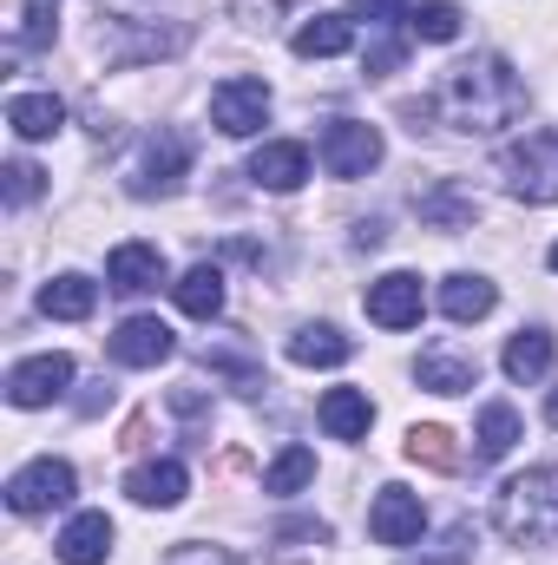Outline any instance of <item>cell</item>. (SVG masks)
Wrapping results in <instances>:
<instances>
[{"mask_svg":"<svg viewBox=\"0 0 558 565\" xmlns=\"http://www.w3.org/2000/svg\"><path fill=\"white\" fill-rule=\"evenodd\" d=\"M440 106H447V119L460 132H500V126H513L526 113V86H519V73L500 53H480V60H466V66L447 73Z\"/></svg>","mask_w":558,"mask_h":565,"instance_id":"cell-1","label":"cell"},{"mask_svg":"<svg viewBox=\"0 0 558 565\" xmlns=\"http://www.w3.org/2000/svg\"><path fill=\"white\" fill-rule=\"evenodd\" d=\"M493 520L513 546H558V467H533V473L506 480Z\"/></svg>","mask_w":558,"mask_h":565,"instance_id":"cell-2","label":"cell"},{"mask_svg":"<svg viewBox=\"0 0 558 565\" xmlns=\"http://www.w3.org/2000/svg\"><path fill=\"white\" fill-rule=\"evenodd\" d=\"M500 178L526 204H558V132H526L500 151Z\"/></svg>","mask_w":558,"mask_h":565,"instance_id":"cell-3","label":"cell"},{"mask_svg":"<svg viewBox=\"0 0 558 565\" xmlns=\"http://www.w3.org/2000/svg\"><path fill=\"white\" fill-rule=\"evenodd\" d=\"M73 487H79V480H73V467L46 454V460L20 467V473L7 480V507H13L20 520H33V513H53V507H66V500H73Z\"/></svg>","mask_w":558,"mask_h":565,"instance_id":"cell-4","label":"cell"},{"mask_svg":"<svg viewBox=\"0 0 558 565\" xmlns=\"http://www.w3.org/2000/svg\"><path fill=\"white\" fill-rule=\"evenodd\" d=\"M264 119H270V86L264 79H224L211 93V126L217 132L250 139V132H264Z\"/></svg>","mask_w":558,"mask_h":565,"instance_id":"cell-5","label":"cell"},{"mask_svg":"<svg viewBox=\"0 0 558 565\" xmlns=\"http://www.w3.org/2000/svg\"><path fill=\"white\" fill-rule=\"evenodd\" d=\"M322 164H329V178H368L382 164V132L362 119H335L322 132Z\"/></svg>","mask_w":558,"mask_h":565,"instance_id":"cell-6","label":"cell"},{"mask_svg":"<svg viewBox=\"0 0 558 565\" xmlns=\"http://www.w3.org/2000/svg\"><path fill=\"white\" fill-rule=\"evenodd\" d=\"M73 388V355H26V362H13V375H7V402L13 408H46V402H60Z\"/></svg>","mask_w":558,"mask_h":565,"instance_id":"cell-7","label":"cell"},{"mask_svg":"<svg viewBox=\"0 0 558 565\" xmlns=\"http://www.w3.org/2000/svg\"><path fill=\"white\" fill-rule=\"evenodd\" d=\"M368 322H382V329H415L420 309H427V289H420L415 270H388V277L368 282Z\"/></svg>","mask_w":558,"mask_h":565,"instance_id":"cell-8","label":"cell"},{"mask_svg":"<svg viewBox=\"0 0 558 565\" xmlns=\"http://www.w3.org/2000/svg\"><path fill=\"white\" fill-rule=\"evenodd\" d=\"M420 526H427L420 493H408V487H382V493H375V507H368V533H375L382 546H415Z\"/></svg>","mask_w":558,"mask_h":565,"instance_id":"cell-9","label":"cell"},{"mask_svg":"<svg viewBox=\"0 0 558 565\" xmlns=\"http://www.w3.org/2000/svg\"><path fill=\"white\" fill-rule=\"evenodd\" d=\"M171 349L178 342H171V329L158 316H132V322L112 329V362H126V369H158Z\"/></svg>","mask_w":558,"mask_h":565,"instance_id":"cell-10","label":"cell"},{"mask_svg":"<svg viewBox=\"0 0 558 565\" xmlns=\"http://www.w3.org/2000/svg\"><path fill=\"white\" fill-rule=\"evenodd\" d=\"M250 178H257L264 191H296V184L309 178V145H296V139L257 145V158H250Z\"/></svg>","mask_w":558,"mask_h":565,"instance_id":"cell-11","label":"cell"},{"mask_svg":"<svg viewBox=\"0 0 558 565\" xmlns=\"http://www.w3.org/2000/svg\"><path fill=\"white\" fill-rule=\"evenodd\" d=\"M355 355V342L335 329V322H302L296 335H289V362L296 369H342Z\"/></svg>","mask_w":558,"mask_h":565,"instance_id":"cell-12","label":"cell"},{"mask_svg":"<svg viewBox=\"0 0 558 565\" xmlns=\"http://www.w3.org/2000/svg\"><path fill=\"white\" fill-rule=\"evenodd\" d=\"M106 282L126 289V296L158 289V282H164V257H158V244H119V250L106 257Z\"/></svg>","mask_w":558,"mask_h":565,"instance_id":"cell-13","label":"cell"},{"mask_svg":"<svg viewBox=\"0 0 558 565\" xmlns=\"http://www.w3.org/2000/svg\"><path fill=\"white\" fill-rule=\"evenodd\" d=\"M184 164H191V139L184 132H158L151 139V151H144V171H139V198H151V191H171L178 178H184Z\"/></svg>","mask_w":558,"mask_h":565,"instance_id":"cell-14","label":"cell"},{"mask_svg":"<svg viewBox=\"0 0 558 565\" xmlns=\"http://www.w3.org/2000/svg\"><path fill=\"white\" fill-rule=\"evenodd\" d=\"M302 60H335V53H348L355 46V20L348 13H315V20H302L296 26V40H289Z\"/></svg>","mask_w":558,"mask_h":565,"instance_id":"cell-15","label":"cell"},{"mask_svg":"<svg viewBox=\"0 0 558 565\" xmlns=\"http://www.w3.org/2000/svg\"><path fill=\"white\" fill-rule=\"evenodd\" d=\"M106 553H112V520L106 513H79L60 533V565H106Z\"/></svg>","mask_w":558,"mask_h":565,"instance_id":"cell-16","label":"cell"},{"mask_svg":"<svg viewBox=\"0 0 558 565\" xmlns=\"http://www.w3.org/2000/svg\"><path fill=\"white\" fill-rule=\"evenodd\" d=\"M315 415H322V427H329L335 440H362V434L375 427V402H368L362 388H329Z\"/></svg>","mask_w":558,"mask_h":565,"instance_id":"cell-17","label":"cell"},{"mask_svg":"<svg viewBox=\"0 0 558 565\" xmlns=\"http://www.w3.org/2000/svg\"><path fill=\"white\" fill-rule=\"evenodd\" d=\"M493 302H500V289L486 277H473V270H460V277L440 282V309H447V322H480V316H493Z\"/></svg>","mask_w":558,"mask_h":565,"instance_id":"cell-18","label":"cell"},{"mask_svg":"<svg viewBox=\"0 0 558 565\" xmlns=\"http://www.w3.org/2000/svg\"><path fill=\"white\" fill-rule=\"evenodd\" d=\"M126 493L139 500V507H178L184 500V467L178 460H144L126 473Z\"/></svg>","mask_w":558,"mask_h":565,"instance_id":"cell-19","label":"cell"},{"mask_svg":"<svg viewBox=\"0 0 558 565\" xmlns=\"http://www.w3.org/2000/svg\"><path fill=\"white\" fill-rule=\"evenodd\" d=\"M171 296H178V309H184V316L211 322V316L224 309V270H217V264H191L184 277L171 282Z\"/></svg>","mask_w":558,"mask_h":565,"instance_id":"cell-20","label":"cell"},{"mask_svg":"<svg viewBox=\"0 0 558 565\" xmlns=\"http://www.w3.org/2000/svg\"><path fill=\"white\" fill-rule=\"evenodd\" d=\"M552 329H519L513 342H506V355H500V369L513 375V382H539L546 369H552Z\"/></svg>","mask_w":558,"mask_h":565,"instance_id":"cell-21","label":"cell"},{"mask_svg":"<svg viewBox=\"0 0 558 565\" xmlns=\"http://www.w3.org/2000/svg\"><path fill=\"white\" fill-rule=\"evenodd\" d=\"M420 388H433V395H466L473 382H480V362H466V355H447V349H427L415 362Z\"/></svg>","mask_w":558,"mask_h":565,"instance_id":"cell-22","label":"cell"},{"mask_svg":"<svg viewBox=\"0 0 558 565\" xmlns=\"http://www.w3.org/2000/svg\"><path fill=\"white\" fill-rule=\"evenodd\" d=\"M7 126H13L20 139H53V132L66 126V106H60L53 93H20V99L7 106Z\"/></svg>","mask_w":558,"mask_h":565,"instance_id":"cell-23","label":"cell"},{"mask_svg":"<svg viewBox=\"0 0 558 565\" xmlns=\"http://www.w3.org/2000/svg\"><path fill=\"white\" fill-rule=\"evenodd\" d=\"M93 302H99V282L93 277H53L46 289H40V309L46 316H60V322H79V316H93Z\"/></svg>","mask_w":558,"mask_h":565,"instance_id":"cell-24","label":"cell"},{"mask_svg":"<svg viewBox=\"0 0 558 565\" xmlns=\"http://www.w3.org/2000/svg\"><path fill=\"white\" fill-rule=\"evenodd\" d=\"M473 440H480V460H506L513 440H519V415H513L506 402H486V408H480V427H473Z\"/></svg>","mask_w":558,"mask_h":565,"instance_id":"cell-25","label":"cell"},{"mask_svg":"<svg viewBox=\"0 0 558 565\" xmlns=\"http://www.w3.org/2000/svg\"><path fill=\"white\" fill-rule=\"evenodd\" d=\"M309 480H315V454H309V447H282L277 460H270V473H264V493L289 500V493H302Z\"/></svg>","mask_w":558,"mask_h":565,"instance_id":"cell-26","label":"cell"},{"mask_svg":"<svg viewBox=\"0 0 558 565\" xmlns=\"http://www.w3.org/2000/svg\"><path fill=\"white\" fill-rule=\"evenodd\" d=\"M408 33H415V40H433V46L460 40V7H453V0H420L415 13H408Z\"/></svg>","mask_w":558,"mask_h":565,"instance_id":"cell-27","label":"cell"},{"mask_svg":"<svg viewBox=\"0 0 558 565\" xmlns=\"http://www.w3.org/2000/svg\"><path fill=\"white\" fill-rule=\"evenodd\" d=\"M408 460H415V467H440V473H453V467H460L453 434H447V427H408Z\"/></svg>","mask_w":558,"mask_h":565,"instance_id":"cell-28","label":"cell"},{"mask_svg":"<svg viewBox=\"0 0 558 565\" xmlns=\"http://www.w3.org/2000/svg\"><path fill=\"white\" fill-rule=\"evenodd\" d=\"M40 191H46V178H40V164H26V158H13V164H7V204L20 211V204H33Z\"/></svg>","mask_w":558,"mask_h":565,"instance_id":"cell-29","label":"cell"},{"mask_svg":"<svg viewBox=\"0 0 558 565\" xmlns=\"http://www.w3.org/2000/svg\"><path fill=\"white\" fill-rule=\"evenodd\" d=\"M53 13H60V0H26V13H20V46H46V40H53Z\"/></svg>","mask_w":558,"mask_h":565,"instance_id":"cell-30","label":"cell"},{"mask_svg":"<svg viewBox=\"0 0 558 565\" xmlns=\"http://www.w3.org/2000/svg\"><path fill=\"white\" fill-rule=\"evenodd\" d=\"M408 0H355V20H368V26H382V33H395V26H408Z\"/></svg>","mask_w":558,"mask_h":565,"instance_id":"cell-31","label":"cell"},{"mask_svg":"<svg viewBox=\"0 0 558 565\" xmlns=\"http://www.w3.org/2000/svg\"><path fill=\"white\" fill-rule=\"evenodd\" d=\"M408 60V46H401V33H388V40H375V53H368V79H382V73H395Z\"/></svg>","mask_w":558,"mask_h":565,"instance_id":"cell-32","label":"cell"},{"mask_svg":"<svg viewBox=\"0 0 558 565\" xmlns=\"http://www.w3.org/2000/svg\"><path fill=\"white\" fill-rule=\"evenodd\" d=\"M171 565H224V553H211V546H178Z\"/></svg>","mask_w":558,"mask_h":565,"instance_id":"cell-33","label":"cell"},{"mask_svg":"<svg viewBox=\"0 0 558 565\" xmlns=\"http://www.w3.org/2000/svg\"><path fill=\"white\" fill-rule=\"evenodd\" d=\"M546 422L558 427V388H552V395H546Z\"/></svg>","mask_w":558,"mask_h":565,"instance_id":"cell-34","label":"cell"},{"mask_svg":"<svg viewBox=\"0 0 558 565\" xmlns=\"http://www.w3.org/2000/svg\"><path fill=\"white\" fill-rule=\"evenodd\" d=\"M552 270H558V244H552Z\"/></svg>","mask_w":558,"mask_h":565,"instance_id":"cell-35","label":"cell"}]
</instances>
